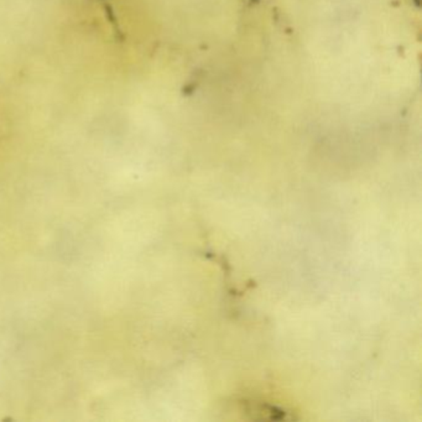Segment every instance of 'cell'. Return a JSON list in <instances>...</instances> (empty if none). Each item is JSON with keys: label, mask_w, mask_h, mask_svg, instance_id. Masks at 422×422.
<instances>
[{"label": "cell", "mask_w": 422, "mask_h": 422, "mask_svg": "<svg viewBox=\"0 0 422 422\" xmlns=\"http://www.w3.org/2000/svg\"><path fill=\"white\" fill-rule=\"evenodd\" d=\"M244 411L246 414H251L255 420H288V412L277 409L273 405L265 403H253L245 401Z\"/></svg>", "instance_id": "obj_1"}]
</instances>
